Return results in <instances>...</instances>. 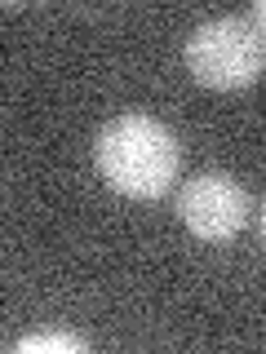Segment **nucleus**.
Here are the masks:
<instances>
[{"mask_svg":"<svg viewBox=\"0 0 266 354\" xmlns=\"http://www.w3.org/2000/svg\"><path fill=\"white\" fill-rule=\"evenodd\" d=\"M258 226H262V243H266V199H262V217H258Z\"/></svg>","mask_w":266,"mask_h":354,"instance_id":"obj_6","label":"nucleus"},{"mask_svg":"<svg viewBox=\"0 0 266 354\" xmlns=\"http://www.w3.org/2000/svg\"><path fill=\"white\" fill-rule=\"evenodd\" d=\"M14 350H85L80 337H66V332H36V337H22L14 341Z\"/></svg>","mask_w":266,"mask_h":354,"instance_id":"obj_4","label":"nucleus"},{"mask_svg":"<svg viewBox=\"0 0 266 354\" xmlns=\"http://www.w3.org/2000/svg\"><path fill=\"white\" fill-rule=\"evenodd\" d=\"M177 217L195 239H231L249 221V191L222 169L195 173L177 191Z\"/></svg>","mask_w":266,"mask_h":354,"instance_id":"obj_3","label":"nucleus"},{"mask_svg":"<svg viewBox=\"0 0 266 354\" xmlns=\"http://www.w3.org/2000/svg\"><path fill=\"white\" fill-rule=\"evenodd\" d=\"M94 164L98 177L120 195L133 199H155L173 186L182 151L169 124L151 115H116L107 120L94 142Z\"/></svg>","mask_w":266,"mask_h":354,"instance_id":"obj_1","label":"nucleus"},{"mask_svg":"<svg viewBox=\"0 0 266 354\" xmlns=\"http://www.w3.org/2000/svg\"><path fill=\"white\" fill-rule=\"evenodd\" d=\"M186 71L209 88H249L266 71V36L249 14H218L186 36Z\"/></svg>","mask_w":266,"mask_h":354,"instance_id":"obj_2","label":"nucleus"},{"mask_svg":"<svg viewBox=\"0 0 266 354\" xmlns=\"http://www.w3.org/2000/svg\"><path fill=\"white\" fill-rule=\"evenodd\" d=\"M249 18H253V27H258L262 36H266V0H258V5L249 9Z\"/></svg>","mask_w":266,"mask_h":354,"instance_id":"obj_5","label":"nucleus"}]
</instances>
